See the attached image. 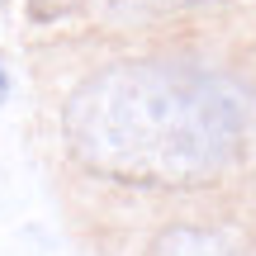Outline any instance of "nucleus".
Here are the masks:
<instances>
[{
    "mask_svg": "<svg viewBox=\"0 0 256 256\" xmlns=\"http://www.w3.org/2000/svg\"><path fill=\"white\" fill-rule=\"evenodd\" d=\"M86 0H28V19L38 24H52V19H66L72 10H81Z\"/></svg>",
    "mask_w": 256,
    "mask_h": 256,
    "instance_id": "nucleus-3",
    "label": "nucleus"
},
{
    "mask_svg": "<svg viewBox=\"0 0 256 256\" xmlns=\"http://www.w3.org/2000/svg\"><path fill=\"white\" fill-rule=\"evenodd\" d=\"M133 10H147V14H162V10H190V5H204V0H124Z\"/></svg>",
    "mask_w": 256,
    "mask_h": 256,
    "instance_id": "nucleus-4",
    "label": "nucleus"
},
{
    "mask_svg": "<svg viewBox=\"0 0 256 256\" xmlns=\"http://www.w3.org/2000/svg\"><path fill=\"white\" fill-rule=\"evenodd\" d=\"M147 256H252L242 242H232L218 228H200V223H171L152 238Z\"/></svg>",
    "mask_w": 256,
    "mask_h": 256,
    "instance_id": "nucleus-2",
    "label": "nucleus"
},
{
    "mask_svg": "<svg viewBox=\"0 0 256 256\" xmlns=\"http://www.w3.org/2000/svg\"><path fill=\"white\" fill-rule=\"evenodd\" d=\"M247 104L228 81L180 62H114L62 104V142L81 171L142 190H200L242 152Z\"/></svg>",
    "mask_w": 256,
    "mask_h": 256,
    "instance_id": "nucleus-1",
    "label": "nucleus"
},
{
    "mask_svg": "<svg viewBox=\"0 0 256 256\" xmlns=\"http://www.w3.org/2000/svg\"><path fill=\"white\" fill-rule=\"evenodd\" d=\"M0 5H5V0H0Z\"/></svg>",
    "mask_w": 256,
    "mask_h": 256,
    "instance_id": "nucleus-6",
    "label": "nucleus"
},
{
    "mask_svg": "<svg viewBox=\"0 0 256 256\" xmlns=\"http://www.w3.org/2000/svg\"><path fill=\"white\" fill-rule=\"evenodd\" d=\"M10 100V76H5V62H0V104Z\"/></svg>",
    "mask_w": 256,
    "mask_h": 256,
    "instance_id": "nucleus-5",
    "label": "nucleus"
}]
</instances>
